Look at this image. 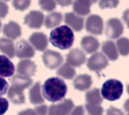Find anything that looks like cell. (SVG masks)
<instances>
[{"label":"cell","mask_w":129,"mask_h":115,"mask_svg":"<svg viewBox=\"0 0 129 115\" xmlns=\"http://www.w3.org/2000/svg\"><path fill=\"white\" fill-rule=\"evenodd\" d=\"M42 91L43 95L47 100L54 102L64 97L67 92V86L62 79L52 77L44 82Z\"/></svg>","instance_id":"cell-1"},{"label":"cell","mask_w":129,"mask_h":115,"mask_svg":"<svg viewBox=\"0 0 129 115\" xmlns=\"http://www.w3.org/2000/svg\"><path fill=\"white\" fill-rule=\"evenodd\" d=\"M49 41L55 47L61 50L68 49L73 44L74 32L67 25H62L51 31Z\"/></svg>","instance_id":"cell-2"},{"label":"cell","mask_w":129,"mask_h":115,"mask_svg":"<svg viewBox=\"0 0 129 115\" xmlns=\"http://www.w3.org/2000/svg\"><path fill=\"white\" fill-rule=\"evenodd\" d=\"M101 92L104 98L109 101H114L121 96L123 85L121 82L117 80L110 79L103 84Z\"/></svg>","instance_id":"cell-3"},{"label":"cell","mask_w":129,"mask_h":115,"mask_svg":"<svg viewBox=\"0 0 129 115\" xmlns=\"http://www.w3.org/2000/svg\"><path fill=\"white\" fill-rule=\"evenodd\" d=\"M42 58L45 65L49 69H55L60 65L63 61L61 55L56 51L47 50L45 51Z\"/></svg>","instance_id":"cell-4"},{"label":"cell","mask_w":129,"mask_h":115,"mask_svg":"<svg viewBox=\"0 0 129 115\" xmlns=\"http://www.w3.org/2000/svg\"><path fill=\"white\" fill-rule=\"evenodd\" d=\"M74 107L71 99H64L56 104H52L48 109V115H69Z\"/></svg>","instance_id":"cell-5"},{"label":"cell","mask_w":129,"mask_h":115,"mask_svg":"<svg viewBox=\"0 0 129 115\" xmlns=\"http://www.w3.org/2000/svg\"><path fill=\"white\" fill-rule=\"evenodd\" d=\"M108 65V62L104 55L97 52L93 54L88 60L87 66L91 70L98 71L105 68Z\"/></svg>","instance_id":"cell-6"},{"label":"cell","mask_w":129,"mask_h":115,"mask_svg":"<svg viewBox=\"0 0 129 115\" xmlns=\"http://www.w3.org/2000/svg\"><path fill=\"white\" fill-rule=\"evenodd\" d=\"M123 26L121 22L117 18L109 19L106 24V35L112 39L118 37L123 33Z\"/></svg>","instance_id":"cell-7"},{"label":"cell","mask_w":129,"mask_h":115,"mask_svg":"<svg viewBox=\"0 0 129 115\" xmlns=\"http://www.w3.org/2000/svg\"><path fill=\"white\" fill-rule=\"evenodd\" d=\"M86 29L88 32L92 34H101L103 29L102 19L97 15L89 16L86 20Z\"/></svg>","instance_id":"cell-8"},{"label":"cell","mask_w":129,"mask_h":115,"mask_svg":"<svg viewBox=\"0 0 129 115\" xmlns=\"http://www.w3.org/2000/svg\"><path fill=\"white\" fill-rule=\"evenodd\" d=\"M44 15L39 11H31L24 18L25 24L31 28H40L43 22Z\"/></svg>","instance_id":"cell-9"},{"label":"cell","mask_w":129,"mask_h":115,"mask_svg":"<svg viewBox=\"0 0 129 115\" xmlns=\"http://www.w3.org/2000/svg\"><path fill=\"white\" fill-rule=\"evenodd\" d=\"M15 53L17 56L20 59L32 58L35 55L33 47L25 40H19L16 45Z\"/></svg>","instance_id":"cell-10"},{"label":"cell","mask_w":129,"mask_h":115,"mask_svg":"<svg viewBox=\"0 0 129 115\" xmlns=\"http://www.w3.org/2000/svg\"><path fill=\"white\" fill-rule=\"evenodd\" d=\"M86 60L84 53L79 49L71 50L67 55V63L73 66L80 67Z\"/></svg>","instance_id":"cell-11"},{"label":"cell","mask_w":129,"mask_h":115,"mask_svg":"<svg viewBox=\"0 0 129 115\" xmlns=\"http://www.w3.org/2000/svg\"><path fill=\"white\" fill-rule=\"evenodd\" d=\"M17 71L20 74L30 78L34 75L36 71V65L34 62L29 59L22 60L17 64Z\"/></svg>","instance_id":"cell-12"},{"label":"cell","mask_w":129,"mask_h":115,"mask_svg":"<svg viewBox=\"0 0 129 115\" xmlns=\"http://www.w3.org/2000/svg\"><path fill=\"white\" fill-rule=\"evenodd\" d=\"M24 90L21 87L12 85L8 90V97L11 101L15 104H23L25 102Z\"/></svg>","instance_id":"cell-13"},{"label":"cell","mask_w":129,"mask_h":115,"mask_svg":"<svg viewBox=\"0 0 129 115\" xmlns=\"http://www.w3.org/2000/svg\"><path fill=\"white\" fill-rule=\"evenodd\" d=\"M29 40L34 47L38 51H43L47 47V37L42 32L33 33L30 36Z\"/></svg>","instance_id":"cell-14"},{"label":"cell","mask_w":129,"mask_h":115,"mask_svg":"<svg viewBox=\"0 0 129 115\" xmlns=\"http://www.w3.org/2000/svg\"><path fill=\"white\" fill-rule=\"evenodd\" d=\"M64 22L76 31H80L83 28L84 18L76 15L73 12L65 14Z\"/></svg>","instance_id":"cell-15"},{"label":"cell","mask_w":129,"mask_h":115,"mask_svg":"<svg viewBox=\"0 0 129 115\" xmlns=\"http://www.w3.org/2000/svg\"><path fill=\"white\" fill-rule=\"evenodd\" d=\"M15 70V66L9 58L5 55H0V76H11Z\"/></svg>","instance_id":"cell-16"},{"label":"cell","mask_w":129,"mask_h":115,"mask_svg":"<svg viewBox=\"0 0 129 115\" xmlns=\"http://www.w3.org/2000/svg\"><path fill=\"white\" fill-rule=\"evenodd\" d=\"M3 33L7 37L15 40L21 34V27L17 23L10 21L8 23L4 25Z\"/></svg>","instance_id":"cell-17"},{"label":"cell","mask_w":129,"mask_h":115,"mask_svg":"<svg viewBox=\"0 0 129 115\" xmlns=\"http://www.w3.org/2000/svg\"><path fill=\"white\" fill-rule=\"evenodd\" d=\"M82 48L87 53H92L97 50L99 47L98 41L92 36H85L81 42Z\"/></svg>","instance_id":"cell-18"},{"label":"cell","mask_w":129,"mask_h":115,"mask_svg":"<svg viewBox=\"0 0 129 115\" xmlns=\"http://www.w3.org/2000/svg\"><path fill=\"white\" fill-rule=\"evenodd\" d=\"M92 84L90 75L87 74H80L74 80L73 84L74 87L80 91H84L88 89Z\"/></svg>","instance_id":"cell-19"},{"label":"cell","mask_w":129,"mask_h":115,"mask_svg":"<svg viewBox=\"0 0 129 115\" xmlns=\"http://www.w3.org/2000/svg\"><path fill=\"white\" fill-rule=\"evenodd\" d=\"M94 1H75L73 4V10L78 14L86 15L90 12V7Z\"/></svg>","instance_id":"cell-20"},{"label":"cell","mask_w":129,"mask_h":115,"mask_svg":"<svg viewBox=\"0 0 129 115\" xmlns=\"http://www.w3.org/2000/svg\"><path fill=\"white\" fill-rule=\"evenodd\" d=\"M29 99L31 103L39 104L44 102L41 94V85L39 82H36L29 90Z\"/></svg>","instance_id":"cell-21"},{"label":"cell","mask_w":129,"mask_h":115,"mask_svg":"<svg viewBox=\"0 0 129 115\" xmlns=\"http://www.w3.org/2000/svg\"><path fill=\"white\" fill-rule=\"evenodd\" d=\"M0 51L10 58H14L15 55V49L13 42L6 38L0 39Z\"/></svg>","instance_id":"cell-22"},{"label":"cell","mask_w":129,"mask_h":115,"mask_svg":"<svg viewBox=\"0 0 129 115\" xmlns=\"http://www.w3.org/2000/svg\"><path fill=\"white\" fill-rule=\"evenodd\" d=\"M102 49L110 60L114 61L118 58V53L113 42L111 41L104 42L102 44Z\"/></svg>","instance_id":"cell-23"},{"label":"cell","mask_w":129,"mask_h":115,"mask_svg":"<svg viewBox=\"0 0 129 115\" xmlns=\"http://www.w3.org/2000/svg\"><path fill=\"white\" fill-rule=\"evenodd\" d=\"M62 16L61 13L54 12L48 15L45 20V26L47 28H53L61 23Z\"/></svg>","instance_id":"cell-24"},{"label":"cell","mask_w":129,"mask_h":115,"mask_svg":"<svg viewBox=\"0 0 129 115\" xmlns=\"http://www.w3.org/2000/svg\"><path fill=\"white\" fill-rule=\"evenodd\" d=\"M85 97L88 103L92 105H100L103 100L100 94L99 89L96 88L87 92Z\"/></svg>","instance_id":"cell-25"},{"label":"cell","mask_w":129,"mask_h":115,"mask_svg":"<svg viewBox=\"0 0 129 115\" xmlns=\"http://www.w3.org/2000/svg\"><path fill=\"white\" fill-rule=\"evenodd\" d=\"M32 82L33 81L29 77L18 74L14 75L11 79L12 85L21 87L24 89L29 87Z\"/></svg>","instance_id":"cell-26"},{"label":"cell","mask_w":129,"mask_h":115,"mask_svg":"<svg viewBox=\"0 0 129 115\" xmlns=\"http://www.w3.org/2000/svg\"><path fill=\"white\" fill-rule=\"evenodd\" d=\"M56 74L64 79L71 80L76 74V70L68 63H64L57 70Z\"/></svg>","instance_id":"cell-27"},{"label":"cell","mask_w":129,"mask_h":115,"mask_svg":"<svg viewBox=\"0 0 129 115\" xmlns=\"http://www.w3.org/2000/svg\"><path fill=\"white\" fill-rule=\"evenodd\" d=\"M117 49L122 56L129 54V39L126 37H121L116 41Z\"/></svg>","instance_id":"cell-28"},{"label":"cell","mask_w":129,"mask_h":115,"mask_svg":"<svg viewBox=\"0 0 129 115\" xmlns=\"http://www.w3.org/2000/svg\"><path fill=\"white\" fill-rule=\"evenodd\" d=\"M88 115H102L103 108L99 105H95L87 103L85 105Z\"/></svg>","instance_id":"cell-29"},{"label":"cell","mask_w":129,"mask_h":115,"mask_svg":"<svg viewBox=\"0 0 129 115\" xmlns=\"http://www.w3.org/2000/svg\"><path fill=\"white\" fill-rule=\"evenodd\" d=\"M39 4L43 10L46 11H51L56 7V3L54 1H39Z\"/></svg>","instance_id":"cell-30"},{"label":"cell","mask_w":129,"mask_h":115,"mask_svg":"<svg viewBox=\"0 0 129 115\" xmlns=\"http://www.w3.org/2000/svg\"><path fill=\"white\" fill-rule=\"evenodd\" d=\"M30 1H14L13 5L16 9L22 11L27 9L30 6Z\"/></svg>","instance_id":"cell-31"},{"label":"cell","mask_w":129,"mask_h":115,"mask_svg":"<svg viewBox=\"0 0 129 115\" xmlns=\"http://www.w3.org/2000/svg\"><path fill=\"white\" fill-rule=\"evenodd\" d=\"M119 3L118 1H100L99 7L101 9L115 8Z\"/></svg>","instance_id":"cell-32"},{"label":"cell","mask_w":129,"mask_h":115,"mask_svg":"<svg viewBox=\"0 0 129 115\" xmlns=\"http://www.w3.org/2000/svg\"><path fill=\"white\" fill-rule=\"evenodd\" d=\"M9 107L8 101L5 98L0 97V115H3Z\"/></svg>","instance_id":"cell-33"},{"label":"cell","mask_w":129,"mask_h":115,"mask_svg":"<svg viewBox=\"0 0 129 115\" xmlns=\"http://www.w3.org/2000/svg\"><path fill=\"white\" fill-rule=\"evenodd\" d=\"M9 87L8 82L3 78L0 77V96H2L7 92Z\"/></svg>","instance_id":"cell-34"},{"label":"cell","mask_w":129,"mask_h":115,"mask_svg":"<svg viewBox=\"0 0 129 115\" xmlns=\"http://www.w3.org/2000/svg\"><path fill=\"white\" fill-rule=\"evenodd\" d=\"M9 7L7 4L0 1V18H5L8 13Z\"/></svg>","instance_id":"cell-35"},{"label":"cell","mask_w":129,"mask_h":115,"mask_svg":"<svg viewBox=\"0 0 129 115\" xmlns=\"http://www.w3.org/2000/svg\"><path fill=\"white\" fill-rule=\"evenodd\" d=\"M34 110L36 115H47V106L46 105H42L35 107Z\"/></svg>","instance_id":"cell-36"},{"label":"cell","mask_w":129,"mask_h":115,"mask_svg":"<svg viewBox=\"0 0 129 115\" xmlns=\"http://www.w3.org/2000/svg\"><path fill=\"white\" fill-rule=\"evenodd\" d=\"M107 115H124L120 109L110 106L107 110Z\"/></svg>","instance_id":"cell-37"},{"label":"cell","mask_w":129,"mask_h":115,"mask_svg":"<svg viewBox=\"0 0 129 115\" xmlns=\"http://www.w3.org/2000/svg\"><path fill=\"white\" fill-rule=\"evenodd\" d=\"M85 111L82 106H76L73 110L71 115H84Z\"/></svg>","instance_id":"cell-38"},{"label":"cell","mask_w":129,"mask_h":115,"mask_svg":"<svg viewBox=\"0 0 129 115\" xmlns=\"http://www.w3.org/2000/svg\"><path fill=\"white\" fill-rule=\"evenodd\" d=\"M18 115H36V113L34 109L28 108L20 111Z\"/></svg>","instance_id":"cell-39"},{"label":"cell","mask_w":129,"mask_h":115,"mask_svg":"<svg viewBox=\"0 0 129 115\" xmlns=\"http://www.w3.org/2000/svg\"><path fill=\"white\" fill-rule=\"evenodd\" d=\"M122 18L126 24L128 28H129V9L126 10L123 12Z\"/></svg>","instance_id":"cell-40"},{"label":"cell","mask_w":129,"mask_h":115,"mask_svg":"<svg viewBox=\"0 0 129 115\" xmlns=\"http://www.w3.org/2000/svg\"><path fill=\"white\" fill-rule=\"evenodd\" d=\"M58 4H59L61 6H68L71 4V1H56Z\"/></svg>","instance_id":"cell-41"},{"label":"cell","mask_w":129,"mask_h":115,"mask_svg":"<svg viewBox=\"0 0 129 115\" xmlns=\"http://www.w3.org/2000/svg\"><path fill=\"white\" fill-rule=\"evenodd\" d=\"M124 108L125 111L129 112V98L125 101L124 104Z\"/></svg>","instance_id":"cell-42"},{"label":"cell","mask_w":129,"mask_h":115,"mask_svg":"<svg viewBox=\"0 0 129 115\" xmlns=\"http://www.w3.org/2000/svg\"><path fill=\"white\" fill-rule=\"evenodd\" d=\"M127 93L129 94V85H128L127 86Z\"/></svg>","instance_id":"cell-43"},{"label":"cell","mask_w":129,"mask_h":115,"mask_svg":"<svg viewBox=\"0 0 129 115\" xmlns=\"http://www.w3.org/2000/svg\"><path fill=\"white\" fill-rule=\"evenodd\" d=\"M1 26H2V22L0 21V30H1Z\"/></svg>","instance_id":"cell-44"},{"label":"cell","mask_w":129,"mask_h":115,"mask_svg":"<svg viewBox=\"0 0 129 115\" xmlns=\"http://www.w3.org/2000/svg\"><path fill=\"white\" fill-rule=\"evenodd\" d=\"M128 115H129V114H128Z\"/></svg>","instance_id":"cell-45"}]
</instances>
